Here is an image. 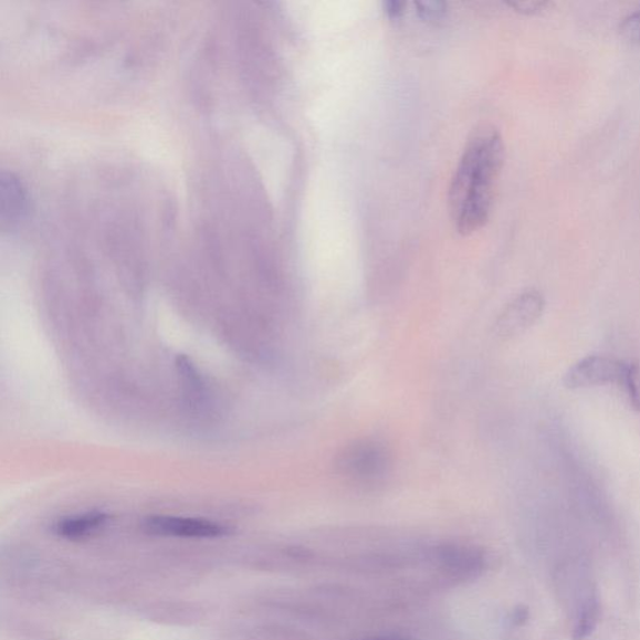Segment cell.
Listing matches in <instances>:
<instances>
[{"instance_id": "6da1fadb", "label": "cell", "mask_w": 640, "mask_h": 640, "mask_svg": "<svg viewBox=\"0 0 640 640\" xmlns=\"http://www.w3.org/2000/svg\"><path fill=\"white\" fill-rule=\"evenodd\" d=\"M505 148L500 132L485 128L468 141L449 188V212L462 235L480 231L489 222L496 179Z\"/></svg>"}, {"instance_id": "7a4b0ae2", "label": "cell", "mask_w": 640, "mask_h": 640, "mask_svg": "<svg viewBox=\"0 0 640 640\" xmlns=\"http://www.w3.org/2000/svg\"><path fill=\"white\" fill-rule=\"evenodd\" d=\"M390 466L388 447L376 439H359L344 447L334 461V470L338 475L359 483L384 480Z\"/></svg>"}, {"instance_id": "3957f363", "label": "cell", "mask_w": 640, "mask_h": 640, "mask_svg": "<svg viewBox=\"0 0 640 640\" xmlns=\"http://www.w3.org/2000/svg\"><path fill=\"white\" fill-rule=\"evenodd\" d=\"M630 363L607 356H588L573 365L565 376L569 389L617 385L622 387Z\"/></svg>"}, {"instance_id": "277c9868", "label": "cell", "mask_w": 640, "mask_h": 640, "mask_svg": "<svg viewBox=\"0 0 640 640\" xmlns=\"http://www.w3.org/2000/svg\"><path fill=\"white\" fill-rule=\"evenodd\" d=\"M544 302L542 293L528 290L515 297L495 322V334L502 339H512L529 329L543 314Z\"/></svg>"}, {"instance_id": "5b68a950", "label": "cell", "mask_w": 640, "mask_h": 640, "mask_svg": "<svg viewBox=\"0 0 640 640\" xmlns=\"http://www.w3.org/2000/svg\"><path fill=\"white\" fill-rule=\"evenodd\" d=\"M143 527L155 536L213 539L222 538L231 533L227 525L208 520L169 517L155 515L143 524Z\"/></svg>"}, {"instance_id": "8992f818", "label": "cell", "mask_w": 640, "mask_h": 640, "mask_svg": "<svg viewBox=\"0 0 640 640\" xmlns=\"http://www.w3.org/2000/svg\"><path fill=\"white\" fill-rule=\"evenodd\" d=\"M0 189H2V216L0 217L4 225L13 227L27 214L28 199L24 189L17 178L6 174L0 180Z\"/></svg>"}, {"instance_id": "52a82bcc", "label": "cell", "mask_w": 640, "mask_h": 640, "mask_svg": "<svg viewBox=\"0 0 640 640\" xmlns=\"http://www.w3.org/2000/svg\"><path fill=\"white\" fill-rule=\"evenodd\" d=\"M108 522V515L101 512L85 513L64 518L55 524V533L66 539H82L97 532Z\"/></svg>"}, {"instance_id": "ba28073f", "label": "cell", "mask_w": 640, "mask_h": 640, "mask_svg": "<svg viewBox=\"0 0 640 640\" xmlns=\"http://www.w3.org/2000/svg\"><path fill=\"white\" fill-rule=\"evenodd\" d=\"M417 13L424 22H441L447 15L448 4L438 2V0H429V2H416Z\"/></svg>"}, {"instance_id": "9c48e42d", "label": "cell", "mask_w": 640, "mask_h": 640, "mask_svg": "<svg viewBox=\"0 0 640 640\" xmlns=\"http://www.w3.org/2000/svg\"><path fill=\"white\" fill-rule=\"evenodd\" d=\"M629 397L630 403L640 415V367L630 363L627 378L622 386Z\"/></svg>"}, {"instance_id": "30bf717a", "label": "cell", "mask_w": 640, "mask_h": 640, "mask_svg": "<svg viewBox=\"0 0 640 640\" xmlns=\"http://www.w3.org/2000/svg\"><path fill=\"white\" fill-rule=\"evenodd\" d=\"M620 34L629 42H640V8L629 13L619 25Z\"/></svg>"}, {"instance_id": "8fae6325", "label": "cell", "mask_w": 640, "mask_h": 640, "mask_svg": "<svg viewBox=\"0 0 640 640\" xmlns=\"http://www.w3.org/2000/svg\"><path fill=\"white\" fill-rule=\"evenodd\" d=\"M549 4V2H539V0H522V2L508 3V6L515 9V11L525 14H533L544 11V9H546Z\"/></svg>"}, {"instance_id": "7c38bea8", "label": "cell", "mask_w": 640, "mask_h": 640, "mask_svg": "<svg viewBox=\"0 0 640 640\" xmlns=\"http://www.w3.org/2000/svg\"><path fill=\"white\" fill-rule=\"evenodd\" d=\"M384 7L385 12L390 19H399L403 17L407 3L398 2V0H389V2H386L384 4Z\"/></svg>"}]
</instances>
